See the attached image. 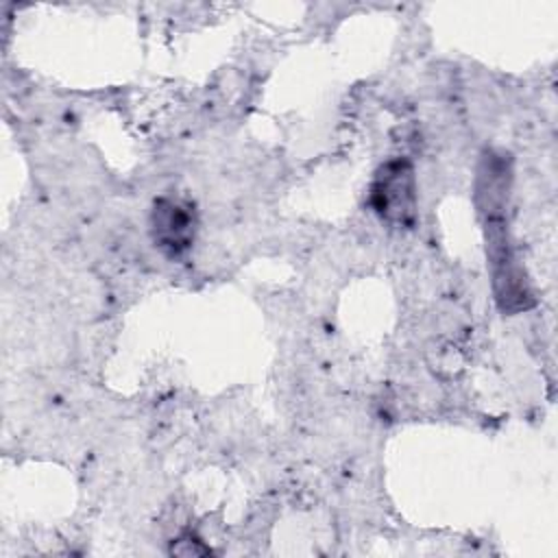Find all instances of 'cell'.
I'll use <instances>...</instances> for the list:
<instances>
[{
	"label": "cell",
	"mask_w": 558,
	"mask_h": 558,
	"mask_svg": "<svg viewBox=\"0 0 558 558\" xmlns=\"http://www.w3.org/2000/svg\"><path fill=\"white\" fill-rule=\"evenodd\" d=\"M486 229V253L493 270V292L504 314H519L534 305V294L525 270L514 259L504 211L482 214Z\"/></svg>",
	"instance_id": "obj_1"
},
{
	"label": "cell",
	"mask_w": 558,
	"mask_h": 558,
	"mask_svg": "<svg viewBox=\"0 0 558 558\" xmlns=\"http://www.w3.org/2000/svg\"><path fill=\"white\" fill-rule=\"evenodd\" d=\"M368 203L373 211L395 227H412L416 220L418 192L410 159L397 157L379 166L371 183Z\"/></svg>",
	"instance_id": "obj_2"
},
{
	"label": "cell",
	"mask_w": 558,
	"mask_h": 558,
	"mask_svg": "<svg viewBox=\"0 0 558 558\" xmlns=\"http://www.w3.org/2000/svg\"><path fill=\"white\" fill-rule=\"evenodd\" d=\"M170 554L187 558V556H207V554H211V549L207 545H203V541L196 538L194 534H183L177 541H172Z\"/></svg>",
	"instance_id": "obj_4"
},
{
	"label": "cell",
	"mask_w": 558,
	"mask_h": 558,
	"mask_svg": "<svg viewBox=\"0 0 558 558\" xmlns=\"http://www.w3.org/2000/svg\"><path fill=\"white\" fill-rule=\"evenodd\" d=\"M196 209L174 196H161L150 211V235L155 246L170 259L185 255L196 238Z\"/></svg>",
	"instance_id": "obj_3"
}]
</instances>
